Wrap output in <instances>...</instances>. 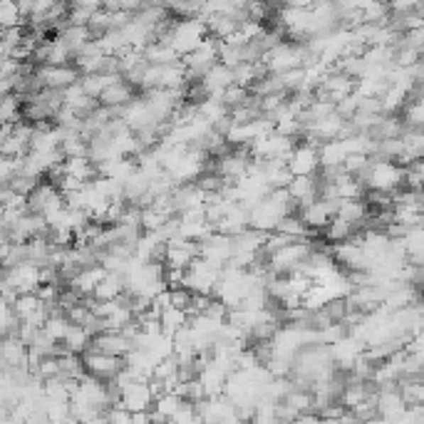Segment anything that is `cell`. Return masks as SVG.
<instances>
[{
    "label": "cell",
    "mask_w": 424,
    "mask_h": 424,
    "mask_svg": "<svg viewBox=\"0 0 424 424\" xmlns=\"http://www.w3.org/2000/svg\"><path fill=\"white\" fill-rule=\"evenodd\" d=\"M293 206H295V201L290 199V194H288L286 189H271L268 194L249 211V226L256 231L268 234V231L276 229V224H278L283 216L293 214Z\"/></svg>",
    "instance_id": "obj_1"
},
{
    "label": "cell",
    "mask_w": 424,
    "mask_h": 424,
    "mask_svg": "<svg viewBox=\"0 0 424 424\" xmlns=\"http://www.w3.org/2000/svg\"><path fill=\"white\" fill-rule=\"evenodd\" d=\"M360 181L372 191H382V194H392V191L402 189L405 181V166L395 159H382V156H370V166Z\"/></svg>",
    "instance_id": "obj_2"
},
{
    "label": "cell",
    "mask_w": 424,
    "mask_h": 424,
    "mask_svg": "<svg viewBox=\"0 0 424 424\" xmlns=\"http://www.w3.org/2000/svg\"><path fill=\"white\" fill-rule=\"evenodd\" d=\"M310 60H315V58L308 53L305 45H300V43H286V40H281V43H276L273 48L266 50V53L261 55L259 62L263 65L266 72L276 75V72H286V70L305 67Z\"/></svg>",
    "instance_id": "obj_3"
},
{
    "label": "cell",
    "mask_w": 424,
    "mask_h": 424,
    "mask_svg": "<svg viewBox=\"0 0 424 424\" xmlns=\"http://www.w3.org/2000/svg\"><path fill=\"white\" fill-rule=\"evenodd\" d=\"M206 35H209L206 23L199 18V15H191V18H184V20H179V23H169V28L164 30L161 40H166V43L179 53V58H184V55L191 53Z\"/></svg>",
    "instance_id": "obj_4"
},
{
    "label": "cell",
    "mask_w": 424,
    "mask_h": 424,
    "mask_svg": "<svg viewBox=\"0 0 424 424\" xmlns=\"http://www.w3.org/2000/svg\"><path fill=\"white\" fill-rule=\"evenodd\" d=\"M310 251H312L310 239H295V241H290V244L281 246V249L271 251L268 261H266V263H268L266 268L276 276H286V273H290V271H295L298 263H300Z\"/></svg>",
    "instance_id": "obj_5"
},
{
    "label": "cell",
    "mask_w": 424,
    "mask_h": 424,
    "mask_svg": "<svg viewBox=\"0 0 424 424\" xmlns=\"http://www.w3.org/2000/svg\"><path fill=\"white\" fill-rule=\"evenodd\" d=\"M216 62H219V40L211 38V35H206L191 53H186L184 58H181V65L186 67L189 80H199L201 75Z\"/></svg>",
    "instance_id": "obj_6"
},
{
    "label": "cell",
    "mask_w": 424,
    "mask_h": 424,
    "mask_svg": "<svg viewBox=\"0 0 424 424\" xmlns=\"http://www.w3.org/2000/svg\"><path fill=\"white\" fill-rule=\"evenodd\" d=\"M206 166V151L199 146H186L181 156L166 169V174L174 179V184H189V181L199 179L204 174Z\"/></svg>",
    "instance_id": "obj_7"
},
{
    "label": "cell",
    "mask_w": 424,
    "mask_h": 424,
    "mask_svg": "<svg viewBox=\"0 0 424 424\" xmlns=\"http://www.w3.org/2000/svg\"><path fill=\"white\" fill-rule=\"evenodd\" d=\"M219 271L216 266H211L209 261H204L201 256H196L184 271V288H189L191 293H201V295H211L216 281H219Z\"/></svg>",
    "instance_id": "obj_8"
},
{
    "label": "cell",
    "mask_w": 424,
    "mask_h": 424,
    "mask_svg": "<svg viewBox=\"0 0 424 424\" xmlns=\"http://www.w3.org/2000/svg\"><path fill=\"white\" fill-rule=\"evenodd\" d=\"M293 144H295L293 137H286V134H278L271 129V132L261 134V137L251 141L249 156L251 159H286L288 151L293 149Z\"/></svg>",
    "instance_id": "obj_9"
},
{
    "label": "cell",
    "mask_w": 424,
    "mask_h": 424,
    "mask_svg": "<svg viewBox=\"0 0 424 424\" xmlns=\"http://www.w3.org/2000/svg\"><path fill=\"white\" fill-rule=\"evenodd\" d=\"M286 166L290 169L293 176H312L320 169V156H317V146L312 141H303V144H293V149L286 156Z\"/></svg>",
    "instance_id": "obj_10"
},
{
    "label": "cell",
    "mask_w": 424,
    "mask_h": 424,
    "mask_svg": "<svg viewBox=\"0 0 424 424\" xmlns=\"http://www.w3.org/2000/svg\"><path fill=\"white\" fill-rule=\"evenodd\" d=\"M5 273V283L8 288H13L15 293H35V288L40 286V266H35L33 261H20L15 266H0Z\"/></svg>",
    "instance_id": "obj_11"
},
{
    "label": "cell",
    "mask_w": 424,
    "mask_h": 424,
    "mask_svg": "<svg viewBox=\"0 0 424 424\" xmlns=\"http://www.w3.org/2000/svg\"><path fill=\"white\" fill-rule=\"evenodd\" d=\"M82 365H85V372H89V375L99 377V380H112V377L122 370L124 360L122 357H114V355H107V352L87 347V350L82 352Z\"/></svg>",
    "instance_id": "obj_12"
},
{
    "label": "cell",
    "mask_w": 424,
    "mask_h": 424,
    "mask_svg": "<svg viewBox=\"0 0 424 424\" xmlns=\"http://www.w3.org/2000/svg\"><path fill=\"white\" fill-rule=\"evenodd\" d=\"M35 77H38V82L48 89H65L67 85H72L80 80V70L72 67L70 62H65V65H38Z\"/></svg>",
    "instance_id": "obj_13"
},
{
    "label": "cell",
    "mask_w": 424,
    "mask_h": 424,
    "mask_svg": "<svg viewBox=\"0 0 424 424\" xmlns=\"http://www.w3.org/2000/svg\"><path fill=\"white\" fill-rule=\"evenodd\" d=\"M196 256H199V244L181 239V236H174V239H169L164 244V259H161V263L171 266V268L186 271V266H189Z\"/></svg>",
    "instance_id": "obj_14"
},
{
    "label": "cell",
    "mask_w": 424,
    "mask_h": 424,
    "mask_svg": "<svg viewBox=\"0 0 424 424\" xmlns=\"http://www.w3.org/2000/svg\"><path fill=\"white\" fill-rule=\"evenodd\" d=\"M199 256L204 261H209L211 266H216V268H224L231 259V236L214 231L204 241H199Z\"/></svg>",
    "instance_id": "obj_15"
},
{
    "label": "cell",
    "mask_w": 424,
    "mask_h": 424,
    "mask_svg": "<svg viewBox=\"0 0 424 424\" xmlns=\"http://www.w3.org/2000/svg\"><path fill=\"white\" fill-rule=\"evenodd\" d=\"M119 405L129 412H141V410H151V402H154V392H151L149 380H134L129 385H124L119 390Z\"/></svg>",
    "instance_id": "obj_16"
},
{
    "label": "cell",
    "mask_w": 424,
    "mask_h": 424,
    "mask_svg": "<svg viewBox=\"0 0 424 424\" xmlns=\"http://www.w3.org/2000/svg\"><path fill=\"white\" fill-rule=\"evenodd\" d=\"M335 206H337V199H322V196H315L310 204L300 206V214L298 216H300L303 224H305L308 229L322 231V226L335 216Z\"/></svg>",
    "instance_id": "obj_17"
},
{
    "label": "cell",
    "mask_w": 424,
    "mask_h": 424,
    "mask_svg": "<svg viewBox=\"0 0 424 424\" xmlns=\"http://www.w3.org/2000/svg\"><path fill=\"white\" fill-rule=\"evenodd\" d=\"M327 352H330L332 365H340L342 370H350L352 362L365 352V345H362L357 337H352L350 332H347V335L337 337L332 345H327Z\"/></svg>",
    "instance_id": "obj_18"
},
{
    "label": "cell",
    "mask_w": 424,
    "mask_h": 424,
    "mask_svg": "<svg viewBox=\"0 0 424 424\" xmlns=\"http://www.w3.org/2000/svg\"><path fill=\"white\" fill-rule=\"evenodd\" d=\"M89 347L99 352H107V355H114V357H124L132 350V340H129L122 330H102L89 340Z\"/></svg>",
    "instance_id": "obj_19"
},
{
    "label": "cell",
    "mask_w": 424,
    "mask_h": 424,
    "mask_svg": "<svg viewBox=\"0 0 424 424\" xmlns=\"http://www.w3.org/2000/svg\"><path fill=\"white\" fill-rule=\"evenodd\" d=\"M199 85L204 87L206 94H221L226 87H231L234 82V67H226L224 62H216L206 70L199 77Z\"/></svg>",
    "instance_id": "obj_20"
},
{
    "label": "cell",
    "mask_w": 424,
    "mask_h": 424,
    "mask_svg": "<svg viewBox=\"0 0 424 424\" xmlns=\"http://www.w3.org/2000/svg\"><path fill=\"white\" fill-rule=\"evenodd\" d=\"M249 161H251V156L244 154V151H224L221 159H219V169H216V174H219L224 181H236L246 174Z\"/></svg>",
    "instance_id": "obj_21"
},
{
    "label": "cell",
    "mask_w": 424,
    "mask_h": 424,
    "mask_svg": "<svg viewBox=\"0 0 424 424\" xmlns=\"http://www.w3.org/2000/svg\"><path fill=\"white\" fill-rule=\"evenodd\" d=\"M214 226H216V231H221V234L236 236V234H241V231L249 229V211H246L241 204H231L229 211H226Z\"/></svg>",
    "instance_id": "obj_22"
},
{
    "label": "cell",
    "mask_w": 424,
    "mask_h": 424,
    "mask_svg": "<svg viewBox=\"0 0 424 424\" xmlns=\"http://www.w3.org/2000/svg\"><path fill=\"white\" fill-rule=\"evenodd\" d=\"M132 97H134V85H129L127 80L122 77L119 82H114L102 89V94L97 97V104L109 107V109H117V107H122V104H127Z\"/></svg>",
    "instance_id": "obj_23"
},
{
    "label": "cell",
    "mask_w": 424,
    "mask_h": 424,
    "mask_svg": "<svg viewBox=\"0 0 424 424\" xmlns=\"http://www.w3.org/2000/svg\"><path fill=\"white\" fill-rule=\"evenodd\" d=\"M286 191L290 194V199L295 201V204H300V206L310 204V201L317 196V179H315V174H312V176H293V179L288 181Z\"/></svg>",
    "instance_id": "obj_24"
},
{
    "label": "cell",
    "mask_w": 424,
    "mask_h": 424,
    "mask_svg": "<svg viewBox=\"0 0 424 424\" xmlns=\"http://www.w3.org/2000/svg\"><path fill=\"white\" fill-rule=\"evenodd\" d=\"M141 55H144V60L149 65H171V62H179L181 60L179 53H176V50L161 38L146 43L144 48H141Z\"/></svg>",
    "instance_id": "obj_25"
},
{
    "label": "cell",
    "mask_w": 424,
    "mask_h": 424,
    "mask_svg": "<svg viewBox=\"0 0 424 424\" xmlns=\"http://www.w3.org/2000/svg\"><path fill=\"white\" fill-rule=\"evenodd\" d=\"M367 214H370V206H367L365 199H337L335 216L345 219L347 224H352V226L365 224Z\"/></svg>",
    "instance_id": "obj_26"
},
{
    "label": "cell",
    "mask_w": 424,
    "mask_h": 424,
    "mask_svg": "<svg viewBox=\"0 0 424 424\" xmlns=\"http://www.w3.org/2000/svg\"><path fill=\"white\" fill-rule=\"evenodd\" d=\"M317 156H320V166H325V169H340L347 151L340 139H327L317 144Z\"/></svg>",
    "instance_id": "obj_27"
},
{
    "label": "cell",
    "mask_w": 424,
    "mask_h": 424,
    "mask_svg": "<svg viewBox=\"0 0 424 424\" xmlns=\"http://www.w3.org/2000/svg\"><path fill=\"white\" fill-rule=\"evenodd\" d=\"M62 174L75 176L80 181H89L97 176V169L89 161V156H65L62 159Z\"/></svg>",
    "instance_id": "obj_28"
},
{
    "label": "cell",
    "mask_w": 424,
    "mask_h": 424,
    "mask_svg": "<svg viewBox=\"0 0 424 424\" xmlns=\"http://www.w3.org/2000/svg\"><path fill=\"white\" fill-rule=\"evenodd\" d=\"M124 293V281L119 273H104V278L94 286L92 290V298L94 300H114V298H119Z\"/></svg>",
    "instance_id": "obj_29"
},
{
    "label": "cell",
    "mask_w": 424,
    "mask_h": 424,
    "mask_svg": "<svg viewBox=\"0 0 424 424\" xmlns=\"http://www.w3.org/2000/svg\"><path fill=\"white\" fill-rule=\"evenodd\" d=\"M380 107L382 114H395L400 107H405V102L410 99V89L400 87V85H387L385 92L380 94Z\"/></svg>",
    "instance_id": "obj_30"
},
{
    "label": "cell",
    "mask_w": 424,
    "mask_h": 424,
    "mask_svg": "<svg viewBox=\"0 0 424 424\" xmlns=\"http://www.w3.org/2000/svg\"><path fill=\"white\" fill-rule=\"evenodd\" d=\"M89 340H92V335H89L82 325H75V322H72V325L67 327V332H65V337L60 340V345H62L67 352L82 355V352L89 347Z\"/></svg>",
    "instance_id": "obj_31"
},
{
    "label": "cell",
    "mask_w": 424,
    "mask_h": 424,
    "mask_svg": "<svg viewBox=\"0 0 424 424\" xmlns=\"http://www.w3.org/2000/svg\"><path fill=\"white\" fill-rule=\"evenodd\" d=\"M189 322V312H186V308H176V305H169L164 308V310L159 312V325H161V332H169V335H174L176 330H181V327Z\"/></svg>",
    "instance_id": "obj_32"
},
{
    "label": "cell",
    "mask_w": 424,
    "mask_h": 424,
    "mask_svg": "<svg viewBox=\"0 0 424 424\" xmlns=\"http://www.w3.org/2000/svg\"><path fill=\"white\" fill-rule=\"evenodd\" d=\"M273 231H281V234L290 236V239H310V236L315 234V231L303 224V219L298 214H286L278 224H276Z\"/></svg>",
    "instance_id": "obj_33"
},
{
    "label": "cell",
    "mask_w": 424,
    "mask_h": 424,
    "mask_svg": "<svg viewBox=\"0 0 424 424\" xmlns=\"http://www.w3.org/2000/svg\"><path fill=\"white\" fill-rule=\"evenodd\" d=\"M322 234H325V239L330 241V244H340V241L350 239V236L355 234V226L347 224V221L340 219V216H332V219L322 226Z\"/></svg>",
    "instance_id": "obj_34"
},
{
    "label": "cell",
    "mask_w": 424,
    "mask_h": 424,
    "mask_svg": "<svg viewBox=\"0 0 424 424\" xmlns=\"http://www.w3.org/2000/svg\"><path fill=\"white\" fill-rule=\"evenodd\" d=\"M10 305H13V312L18 315V320H25V317H30L40 305H43V300H40L35 293H18Z\"/></svg>",
    "instance_id": "obj_35"
},
{
    "label": "cell",
    "mask_w": 424,
    "mask_h": 424,
    "mask_svg": "<svg viewBox=\"0 0 424 424\" xmlns=\"http://www.w3.org/2000/svg\"><path fill=\"white\" fill-rule=\"evenodd\" d=\"M402 124L410 129H422L424 124V102L422 97H410L405 102V117H402Z\"/></svg>",
    "instance_id": "obj_36"
},
{
    "label": "cell",
    "mask_w": 424,
    "mask_h": 424,
    "mask_svg": "<svg viewBox=\"0 0 424 424\" xmlns=\"http://www.w3.org/2000/svg\"><path fill=\"white\" fill-rule=\"evenodd\" d=\"M72 325V322L67 320V315L65 312H53V315H48L45 317V322H43V332L45 335H50L53 340H62L65 337V332H67V327Z\"/></svg>",
    "instance_id": "obj_37"
},
{
    "label": "cell",
    "mask_w": 424,
    "mask_h": 424,
    "mask_svg": "<svg viewBox=\"0 0 424 424\" xmlns=\"http://www.w3.org/2000/svg\"><path fill=\"white\" fill-rule=\"evenodd\" d=\"M20 23H25V18L20 15V8L15 0H0V30L18 28Z\"/></svg>",
    "instance_id": "obj_38"
},
{
    "label": "cell",
    "mask_w": 424,
    "mask_h": 424,
    "mask_svg": "<svg viewBox=\"0 0 424 424\" xmlns=\"http://www.w3.org/2000/svg\"><path fill=\"white\" fill-rule=\"evenodd\" d=\"M249 97H251V89L249 87H241V85H231V87H226L224 92H221V102H224L229 109H234V107H239V104H244Z\"/></svg>",
    "instance_id": "obj_39"
},
{
    "label": "cell",
    "mask_w": 424,
    "mask_h": 424,
    "mask_svg": "<svg viewBox=\"0 0 424 424\" xmlns=\"http://www.w3.org/2000/svg\"><path fill=\"white\" fill-rule=\"evenodd\" d=\"M169 422H176V424H189V422H199V415H196V407L194 402L184 400L179 407L174 410V415L169 417Z\"/></svg>",
    "instance_id": "obj_40"
},
{
    "label": "cell",
    "mask_w": 424,
    "mask_h": 424,
    "mask_svg": "<svg viewBox=\"0 0 424 424\" xmlns=\"http://www.w3.org/2000/svg\"><path fill=\"white\" fill-rule=\"evenodd\" d=\"M20 159H23V156H15V159H13V156L0 154V186H8L10 176L20 169Z\"/></svg>",
    "instance_id": "obj_41"
},
{
    "label": "cell",
    "mask_w": 424,
    "mask_h": 424,
    "mask_svg": "<svg viewBox=\"0 0 424 424\" xmlns=\"http://www.w3.org/2000/svg\"><path fill=\"white\" fill-rule=\"evenodd\" d=\"M422 0H390V13L392 15H402V13H412V10H420Z\"/></svg>",
    "instance_id": "obj_42"
},
{
    "label": "cell",
    "mask_w": 424,
    "mask_h": 424,
    "mask_svg": "<svg viewBox=\"0 0 424 424\" xmlns=\"http://www.w3.org/2000/svg\"><path fill=\"white\" fill-rule=\"evenodd\" d=\"M5 420H8V407L0 405V422H5Z\"/></svg>",
    "instance_id": "obj_43"
},
{
    "label": "cell",
    "mask_w": 424,
    "mask_h": 424,
    "mask_svg": "<svg viewBox=\"0 0 424 424\" xmlns=\"http://www.w3.org/2000/svg\"><path fill=\"white\" fill-rule=\"evenodd\" d=\"M0 38H3V30H0Z\"/></svg>",
    "instance_id": "obj_44"
}]
</instances>
